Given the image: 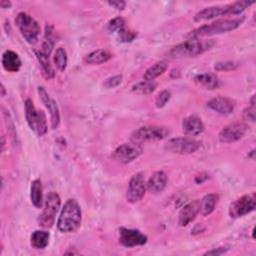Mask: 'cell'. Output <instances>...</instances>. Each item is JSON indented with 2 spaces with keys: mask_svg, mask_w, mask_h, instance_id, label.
<instances>
[{
  "mask_svg": "<svg viewBox=\"0 0 256 256\" xmlns=\"http://www.w3.org/2000/svg\"><path fill=\"white\" fill-rule=\"evenodd\" d=\"M82 210L75 199H68L61 209L57 228L62 233L75 232L81 225Z\"/></svg>",
  "mask_w": 256,
  "mask_h": 256,
  "instance_id": "cell-1",
  "label": "cell"
},
{
  "mask_svg": "<svg viewBox=\"0 0 256 256\" xmlns=\"http://www.w3.org/2000/svg\"><path fill=\"white\" fill-rule=\"evenodd\" d=\"M215 44L213 39H200L192 37L189 40L181 42L172 47L168 52L170 58L196 57L212 48Z\"/></svg>",
  "mask_w": 256,
  "mask_h": 256,
  "instance_id": "cell-2",
  "label": "cell"
},
{
  "mask_svg": "<svg viewBox=\"0 0 256 256\" xmlns=\"http://www.w3.org/2000/svg\"><path fill=\"white\" fill-rule=\"evenodd\" d=\"M244 21V17H237V18H226L216 20L210 24L202 25L199 28L191 31L189 35L191 37H209L213 35H218L222 33H227L232 30L237 29Z\"/></svg>",
  "mask_w": 256,
  "mask_h": 256,
  "instance_id": "cell-3",
  "label": "cell"
},
{
  "mask_svg": "<svg viewBox=\"0 0 256 256\" xmlns=\"http://www.w3.org/2000/svg\"><path fill=\"white\" fill-rule=\"evenodd\" d=\"M61 207L60 196L56 192H49L44 200L43 210L39 215L37 221L42 228H51L55 223L57 213Z\"/></svg>",
  "mask_w": 256,
  "mask_h": 256,
  "instance_id": "cell-4",
  "label": "cell"
},
{
  "mask_svg": "<svg viewBox=\"0 0 256 256\" xmlns=\"http://www.w3.org/2000/svg\"><path fill=\"white\" fill-rule=\"evenodd\" d=\"M25 118L30 129L38 136H43L47 133L48 125L47 118L43 110H37L31 99H26L25 104Z\"/></svg>",
  "mask_w": 256,
  "mask_h": 256,
  "instance_id": "cell-5",
  "label": "cell"
},
{
  "mask_svg": "<svg viewBox=\"0 0 256 256\" xmlns=\"http://www.w3.org/2000/svg\"><path fill=\"white\" fill-rule=\"evenodd\" d=\"M15 23L26 42L35 44L38 41L41 29L38 22L32 16L25 12H20L15 18Z\"/></svg>",
  "mask_w": 256,
  "mask_h": 256,
  "instance_id": "cell-6",
  "label": "cell"
},
{
  "mask_svg": "<svg viewBox=\"0 0 256 256\" xmlns=\"http://www.w3.org/2000/svg\"><path fill=\"white\" fill-rule=\"evenodd\" d=\"M201 147V142L192 137H176L171 138L165 143V150L180 155H188L196 152Z\"/></svg>",
  "mask_w": 256,
  "mask_h": 256,
  "instance_id": "cell-7",
  "label": "cell"
},
{
  "mask_svg": "<svg viewBox=\"0 0 256 256\" xmlns=\"http://www.w3.org/2000/svg\"><path fill=\"white\" fill-rule=\"evenodd\" d=\"M170 133L169 128L158 125H146L139 127L132 133V141L142 143L145 141H157L165 139Z\"/></svg>",
  "mask_w": 256,
  "mask_h": 256,
  "instance_id": "cell-8",
  "label": "cell"
},
{
  "mask_svg": "<svg viewBox=\"0 0 256 256\" xmlns=\"http://www.w3.org/2000/svg\"><path fill=\"white\" fill-rule=\"evenodd\" d=\"M143 153V147L141 143L132 142V143H123L119 145L113 152L112 158L119 163L127 164L135 159H137Z\"/></svg>",
  "mask_w": 256,
  "mask_h": 256,
  "instance_id": "cell-9",
  "label": "cell"
},
{
  "mask_svg": "<svg viewBox=\"0 0 256 256\" xmlns=\"http://www.w3.org/2000/svg\"><path fill=\"white\" fill-rule=\"evenodd\" d=\"M255 207L256 195L254 192H252L234 200L229 206V215L232 218H239L252 212Z\"/></svg>",
  "mask_w": 256,
  "mask_h": 256,
  "instance_id": "cell-10",
  "label": "cell"
},
{
  "mask_svg": "<svg viewBox=\"0 0 256 256\" xmlns=\"http://www.w3.org/2000/svg\"><path fill=\"white\" fill-rule=\"evenodd\" d=\"M147 187H146V181L144 174L141 172H138L134 174L128 184L127 192H126V199L129 203L134 204L142 200L146 193Z\"/></svg>",
  "mask_w": 256,
  "mask_h": 256,
  "instance_id": "cell-11",
  "label": "cell"
},
{
  "mask_svg": "<svg viewBox=\"0 0 256 256\" xmlns=\"http://www.w3.org/2000/svg\"><path fill=\"white\" fill-rule=\"evenodd\" d=\"M147 236L137 229L121 227L119 229V243L128 248L141 246L147 243Z\"/></svg>",
  "mask_w": 256,
  "mask_h": 256,
  "instance_id": "cell-12",
  "label": "cell"
},
{
  "mask_svg": "<svg viewBox=\"0 0 256 256\" xmlns=\"http://www.w3.org/2000/svg\"><path fill=\"white\" fill-rule=\"evenodd\" d=\"M247 131V125L243 122H233L225 126L219 135L222 143H233L240 140Z\"/></svg>",
  "mask_w": 256,
  "mask_h": 256,
  "instance_id": "cell-13",
  "label": "cell"
},
{
  "mask_svg": "<svg viewBox=\"0 0 256 256\" xmlns=\"http://www.w3.org/2000/svg\"><path fill=\"white\" fill-rule=\"evenodd\" d=\"M38 94L42 103L49 110L52 129H56L60 123V113H59V108L57 106V103L55 102L54 99L50 97V95L48 94V92L43 86L38 87Z\"/></svg>",
  "mask_w": 256,
  "mask_h": 256,
  "instance_id": "cell-14",
  "label": "cell"
},
{
  "mask_svg": "<svg viewBox=\"0 0 256 256\" xmlns=\"http://www.w3.org/2000/svg\"><path fill=\"white\" fill-rule=\"evenodd\" d=\"M207 107L218 114L229 115L236 107V102L226 96H216L207 102Z\"/></svg>",
  "mask_w": 256,
  "mask_h": 256,
  "instance_id": "cell-15",
  "label": "cell"
},
{
  "mask_svg": "<svg viewBox=\"0 0 256 256\" xmlns=\"http://www.w3.org/2000/svg\"><path fill=\"white\" fill-rule=\"evenodd\" d=\"M200 210V200H194L187 203L179 212L178 224L181 227H185L190 224L196 218Z\"/></svg>",
  "mask_w": 256,
  "mask_h": 256,
  "instance_id": "cell-16",
  "label": "cell"
},
{
  "mask_svg": "<svg viewBox=\"0 0 256 256\" xmlns=\"http://www.w3.org/2000/svg\"><path fill=\"white\" fill-rule=\"evenodd\" d=\"M182 130L188 137H195L204 131L202 120L196 115H190L182 120Z\"/></svg>",
  "mask_w": 256,
  "mask_h": 256,
  "instance_id": "cell-17",
  "label": "cell"
},
{
  "mask_svg": "<svg viewBox=\"0 0 256 256\" xmlns=\"http://www.w3.org/2000/svg\"><path fill=\"white\" fill-rule=\"evenodd\" d=\"M167 174L164 171L154 172L146 182L147 190L151 194L161 193L167 185Z\"/></svg>",
  "mask_w": 256,
  "mask_h": 256,
  "instance_id": "cell-18",
  "label": "cell"
},
{
  "mask_svg": "<svg viewBox=\"0 0 256 256\" xmlns=\"http://www.w3.org/2000/svg\"><path fill=\"white\" fill-rule=\"evenodd\" d=\"M219 16H227V6H211L206 7L199 12H197L194 16L195 22H202L217 18Z\"/></svg>",
  "mask_w": 256,
  "mask_h": 256,
  "instance_id": "cell-19",
  "label": "cell"
},
{
  "mask_svg": "<svg viewBox=\"0 0 256 256\" xmlns=\"http://www.w3.org/2000/svg\"><path fill=\"white\" fill-rule=\"evenodd\" d=\"M2 66L4 70L10 73L18 72L22 66L21 59L19 55L12 51V50H6L2 54Z\"/></svg>",
  "mask_w": 256,
  "mask_h": 256,
  "instance_id": "cell-20",
  "label": "cell"
},
{
  "mask_svg": "<svg viewBox=\"0 0 256 256\" xmlns=\"http://www.w3.org/2000/svg\"><path fill=\"white\" fill-rule=\"evenodd\" d=\"M112 58V53L106 49H97L84 57V62L89 65H100Z\"/></svg>",
  "mask_w": 256,
  "mask_h": 256,
  "instance_id": "cell-21",
  "label": "cell"
},
{
  "mask_svg": "<svg viewBox=\"0 0 256 256\" xmlns=\"http://www.w3.org/2000/svg\"><path fill=\"white\" fill-rule=\"evenodd\" d=\"M194 81L199 86L208 89V90H214L219 87L220 80L219 78L213 74V73H202L198 74L194 77Z\"/></svg>",
  "mask_w": 256,
  "mask_h": 256,
  "instance_id": "cell-22",
  "label": "cell"
},
{
  "mask_svg": "<svg viewBox=\"0 0 256 256\" xmlns=\"http://www.w3.org/2000/svg\"><path fill=\"white\" fill-rule=\"evenodd\" d=\"M218 199H219V196L217 194H207L205 195L201 200H200V210H199V213L202 215V216H208L210 215L214 209H215V206L218 202Z\"/></svg>",
  "mask_w": 256,
  "mask_h": 256,
  "instance_id": "cell-23",
  "label": "cell"
},
{
  "mask_svg": "<svg viewBox=\"0 0 256 256\" xmlns=\"http://www.w3.org/2000/svg\"><path fill=\"white\" fill-rule=\"evenodd\" d=\"M168 68V62L165 60H161L158 61L156 63H154L153 65H151L144 73L143 78L144 80H148V81H154V79H156L157 77H159L160 75H162Z\"/></svg>",
  "mask_w": 256,
  "mask_h": 256,
  "instance_id": "cell-24",
  "label": "cell"
},
{
  "mask_svg": "<svg viewBox=\"0 0 256 256\" xmlns=\"http://www.w3.org/2000/svg\"><path fill=\"white\" fill-rule=\"evenodd\" d=\"M50 234L45 230H35L30 237L31 246L35 249H44L49 243Z\"/></svg>",
  "mask_w": 256,
  "mask_h": 256,
  "instance_id": "cell-25",
  "label": "cell"
},
{
  "mask_svg": "<svg viewBox=\"0 0 256 256\" xmlns=\"http://www.w3.org/2000/svg\"><path fill=\"white\" fill-rule=\"evenodd\" d=\"M30 199L36 208H41L43 204V188L40 179H35L31 183Z\"/></svg>",
  "mask_w": 256,
  "mask_h": 256,
  "instance_id": "cell-26",
  "label": "cell"
},
{
  "mask_svg": "<svg viewBox=\"0 0 256 256\" xmlns=\"http://www.w3.org/2000/svg\"><path fill=\"white\" fill-rule=\"evenodd\" d=\"M35 55H36V58L38 60V62L40 63V66H41V70H42V73L44 75V77L46 79H52L54 78V70L50 64V61H49V56L44 54L41 50H35Z\"/></svg>",
  "mask_w": 256,
  "mask_h": 256,
  "instance_id": "cell-27",
  "label": "cell"
},
{
  "mask_svg": "<svg viewBox=\"0 0 256 256\" xmlns=\"http://www.w3.org/2000/svg\"><path fill=\"white\" fill-rule=\"evenodd\" d=\"M55 34H54V28L53 26H51L50 24H47L46 27H45V38H44V41L42 43V46H41V51L50 56L54 46H55Z\"/></svg>",
  "mask_w": 256,
  "mask_h": 256,
  "instance_id": "cell-28",
  "label": "cell"
},
{
  "mask_svg": "<svg viewBox=\"0 0 256 256\" xmlns=\"http://www.w3.org/2000/svg\"><path fill=\"white\" fill-rule=\"evenodd\" d=\"M157 87V83L154 81H148V80H142L132 86V91L136 94L140 95H147L155 91Z\"/></svg>",
  "mask_w": 256,
  "mask_h": 256,
  "instance_id": "cell-29",
  "label": "cell"
},
{
  "mask_svg": "<svg viewBox=\"0 0 256 256\" xmlns=\"http://www.w3.org/2000/svg\"><path fill=\"white\" fill-rule=\"evenodd\" d=\"M67 61H68V58H67L66 50L62 47H58L55 50L54 56H53V62L57 70H59L60 72H63L67 67Z\"/></svg>",
  "mask_w": 256,
  "mask_h": 256,
  "instance_id": "cell-30",
  "label": "cell"
},
{
  "mask_svg": "<svg viewBox=\"0 0 256 256\" xmlns=\"http://www.w3.org/2000/svg\"><path fill=\"white\" fill-rule=\"evenodd\" d=\"M118 33V39L119 41L121 42H124V43H128V42H131L133 41L136 36H137V33L133 30H130V29H127V28H122L120 31L117 32Z\"/></svg>",
  "mask_w": 256,
  "mask_h": 256,
  "instance_id": "cell-31",
  "label": "cell"
},
{
  "mask_svg": "<svg viewBox=\"0 0 256 256\" xmlns=\"http://www.w3.org/2000/svg\"><path fill=\"white\" fill-rule=\"evenodd\" d=\"M124 27H125V21L122 17H116V18L110 20L107 24V30L111 33L118 32Z\"/></svg>",
  "mask_w": 256,
  "mask_h": 256,
  "instance_id": "cell-32",
  "label": "cell"
},
{
  "mask_svg": "<svg viewBox=\"0 0 256 256\" xmlns=\"http://www.w3.org/2000/svg\"><path fill=\"white\" fill-rule=\"evenodd\" d=\"M243 118L246 121L254 122L255 121V96L253 95L250 100V105L244 109Z\"/></svg>",
  "mask_w": 256,
  "mask_h": 256,
  "instance_id": "cell-33",
  "label": "cell"
},
{
  "mask_svg": "<svg viewBox=\"0 0 256 256\" xmlns=\"http://www.w3.org/2000/svg\"><path fill=\"white\" fill-rule=\"evenodd\" d=\"M171 98V92L168 90H162L156 97L155 105L157 108L164 107Z\"/></svg>",
  "mask_w": 256,
  "mask_h": 256,
  "instance_id": "cell-34",
  "label": "cell"
},
{
  "mask_svg": "<svg viewBox=\"0 0 256 256\" xmlns=\"http://www.w3.org/2000/svg\"><path fill=\"white\" fill-rule=\"evenodd\" d=\"M238 67V63L234 61H222L217 62L214 65V69L216 71H231Z\"/></svg>",
  "mask_w": 256,
  "mask_h": 256,
  "instance_id": "cell-35",
  "label": "cell"
},
{
  "mask_svg": "<svg viewBox=\"0 0 256 256\" xmlns=\"http://www.w3.org/2000/svg\"><path fill=\"white\" fill-rule=\"evenodd\" d=\"M122 75H114L112 77H109L104 82V87L107 89L115 88L122 82Z\"/></svg>",
  "mask_w": 256,
  "mask_h": 256,
  "instance_id": "cell-36",
  "label": "cell"
},
{
  "mask_svg": "<svg viewBox=\"0 0 256 256\" xmlns=\"http://www.w3.org/2000/svg\"><path fill=\"white\" fill-rule=\"evenodd\" d=\"M111 7L115 8L116 10H123L126 6V2L125 1H121V0H115V1H108L107 2Z\"/></svg>",
  "mask_w": 256,
  "mask_h": 256,
  "instance_id": "cell-37",
  "label": "cell"
},
{
  "mask_svg": "<svg viewBox=\"0 0 256 256\" xmlns=\"http://www.w3.org/2000/svg\"><path fill=\"white\" fill-rule=\"evenodd\" d=\"M227 252V248L225 247H218L212 250H209L207 252H205V255H221Z\"/></svg>",
  "mask_w": 256,
  "mask_h": 256,
  "instance_id": "cell-38",
  "label": "cell"
},
{
  "mask_svg": "<svg viewBox=\"0 0 256 256\" xmlns=\"http://www.w3.org/2000/svg\"><path fill=\"white\" fill-rule=\"evenodd\" d=\"M209 179V175L207 174V173H200V174H198L196 177H195V182L197 183V184H202V183H204L206 180H208Z\"/></svg>",
  "mask_w": 256,
  "mask_h": 256,
  "instance_id": "cell-39",
  "label": "cell"
},
{
  "mask_svg": "<svg viewBox=\"0 0 256 256\" xmlns=\"http://www.w3.org/2000/svg\"><path fill=\"white\" fill-rule=\"evenodd\" d=\"M0 6L3 8V9H6V8H10L11 7V2L10 1H1L0 2Z\"/></svg>",
  "mask_w": 256,
  "mask_h": 256,
  "instance_id": "cell-40",
  "label": "cell"
},
{
  "mask_svg": "<svg viewBox=\"0 0 256 256\" xmlns=\"http://www.w3.org/2000/svg\"><path fill=\"white\" fill-rule=\"evenodd\" d=\"M1 95H2V96L5 95V86H4L3 83L1 84Z\"/></svg>",
  "mask_w": 256,
  "mask_h": 256,
  "instance_id": "cell-41",
  "label": "cell"
},
{
  "mask_svg": "<svg viewBox=\"0 0 256 256\" xmlns=\"http://www.w3.org/2000/svg\"><path fill=\"white\" fill-rule=\"evenodd\" d=\"M254 151H255V150L253 149V150L250 152V154L248 155V157H251V158H252V160H254V153H255Z\"/></svg>",
  "mask_w": 256,
  "mask_h": 256,
  "instance_id": "cell-42",
  "label": "cell"
}]
</instances>
